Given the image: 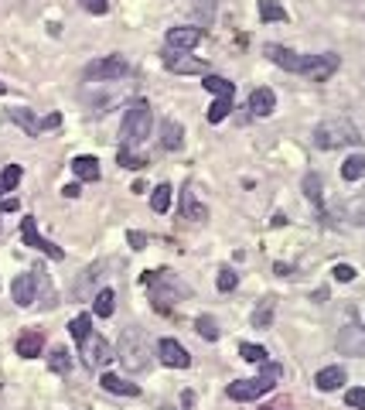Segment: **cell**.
I'll list each match as a JSON object with an SVG mask.
<instances>
[{
  "label": "cell",
  "mask_w": 365,
  "mask_h": 410,
  "mask_svg": "<svg viewBox=\"0 0 365 410\" xmlns=\"http://www.w3.org/2000/svg\"><path fill=\"white\" fill-rule=\"evenodd\" d=\"M117 359L123 363L126 372H144V369L151 366V342H147V335L144 331H137V328H126L120 335V349H117Z\"/></svg>",
  "instance_id": "cell-1"
},
{
  "label": "cell",
  "mask_w": 365,
  "mask_h": 410,
  "mask_svg": "<svg viewBox=\"0 0 365 410\" xmlns=\"http://www.w3.org/2000/svg\"><path fill=\"white\" fill-rule=\"evenodd\" d=\"M151 123H154V113H151V103H147V99L130 103V106H126V117H123V126H120L123 147L144 144V140L151 137Z\"/></svg>",
  "instance_id": "cell-2"
},
{
  "label": "cell",
  "mask_w": 365,
  "mask_h": 410,
  "mask_svg": "<svg viewBox=\"0 0 365 410\" xmlns=\"http://www.w3.org/2000/svg\"><path fill=\"white\" fill-rule=\"evenodd\" d=\"M355 144H362V137H359L355 123L348 120H325L318 123V130H314V147H321V151L355 147Z\"/></svg>",
  "instance_id": "cell-3"
},
{
  "label": "cell",
  "mask_w": 365,
  "mask_h": 410,
  "mask_svg": "<svg viewBox=\"0 0 365 410\" xmlns=\"http://www.w3.org/2000/svg\"><path fill=\"white\" fill-rule=\"evenodd\" d=\"M277 379H280V366H273V363H263V372H260V376L229 383V397H232V400H256V397L270 393V390L277 386Z\"/></svg>",
  "instance_id": "cell-4"
},
{
  "label": "cell",
  "mask_w": 365,
  "mask_h": 410,
  "mask_svg": "<svg viewBox=\"0 0 365 410\" xmlns=\"http://www.w3.org/2000/svg\"><path fill=\"white\" fill-rule=\"evenodd\" d=\"M130 76V62L123 55H106V58H96L85 65L82 79L85 82H120Z\"/></svg>",
  "instance_id": "cell-5"
},
{
  "label": "cell",
  "mask_w": 365,
  "mask_h": 410,
  "mask_svg": "<svg viewBox=\"0 0 365 410\" xmlns=\"http://www.w3.org/2000/svg\"><path fill=\"white\" fill-rule=\"evenodd\" d=\"M79 352H82V363L92 369H103L110 359H113V349H110V342L103 338V335H89V338H82L79 342Z\"/></svg>",
  "instance_id": "cell-6"
},
{
  "label": "cell",
  "mask_w": 365,
  "mask_h": 410,
  "mask_svg": "<svg viewBox=\"0 0 365 410\" xmlns=\"http://www.w3.org/2000/svg\"><path fill=\"white\" fill-rule=\"evenodd\" d=\"M338 72V55L334 51H325V55H304V69L300 76L311 82H325L328 76Z\"/></svg>",
  "instance_id": "cell-7"
},
{
  "label": "cell",
  "mask_w": 365,
  "mask_h": 410,
  "mask_svg": "<svg viewBox=\"0 0 365 410\" xmlns=\"http://www.w3.org/2000/svg\"><path fill=\"white\" fill-rule=\"evenodd\" d=\"M21 236H24V243H28V246L41 249V253H44V256H51V260H62V256H65V249H62V246H55L51 240H44V236L38 233L35 215H28V219L21 222Z\"/></svg>",
  "instance_id": "cell-8"
},
{
  "label": "cell",
  "mask_w": 365,
  "mask_h": 410,
  "mask_svg": "<svg viewBox=\"0 0 365 410\" xmlns=\"http://www.w3.org/2000/svg\"><path fill=\"white\" fill-rule=\"evenodd\" d=\"M158 356L164 359V366H171V369L192 366V356H188V349H185L178 338H161V342H158Z\"/></svg>",
  "instance_id": "cell-9"
},
{
  "label": "cell",
  "mask_w": 365,
  "mask_h": 410,
  "mask_svg": "<svg viewBox=\"0 0 365 410\" xmlns=\"http://www.w3.org/2000/svg\"><path fill=\"white\" fill-rule=\"evenodd\" d=\"M164 69H167V72H174V76H202V72H208V65H205L202 58L178 55V51L164 55Z\"/></svg>",
  "instance_id": "cell-10"
},
{
  "label": "cell",
  "mask_w": 365,
  "mask_h": 410,
  "mask_svg": "<svg viewBox=\"0 0 365 410\" xmlns=\"http://www.w3.org/2000/svg\"><path fill=\"white\" fill-rule=\"evenodd\" d=\"M38 281H41V270H35V274H21V277L10 284V294H14V301H17L21 308H28V304L38 301Z\"/></svg>",
  "instance_id": "cell-11"
},
{
  "label": "cell",
  "mask_w": 365,
  "mask_h": 410,
  "mask_svg": "<svg viewBox=\"0 0 365 410\" xmlns=\"http://www.w3.org/2000/svg\"><path fill=\"white\" fill-rule=\"evenodd\" d=\"M263 55H266L273 65L287 69V72H297V76H300V69H304V55L290 51V48H284V44H266V48H263Z\"/></svg>",
  "instance_id": "cell-12"
},
{
  "label": "cell",
  "mask_w": 365,
  "mask_h": 410,
  "mask_svg": "<svg viewBox=\"0 0 365 410\" xmlns=\"http://www.w3.org/2000/svg\"><path fill=\"white\" fill-rule=\"evenodd\" d=\"M338 349L345 356H365V328L359 325H345L338 335Z\"/></svg>",
  "instance_id": "cell-13"
},
{
  "label": "cell",
  "mask_w": 365,
  "mask_h": 410,
  "mask_svg": "<svg viewBox=\"0 0 365 410\" xmlns=\"http://www.w3.org/2000/svg\"><path fill=\"white\" fill-rule=\"evenodd\" d=\"M202 41V28H171L167 31V48L171 51H192Z\"/></svg>",
  "instance_id": "cell-14"
},
{
  "label": "cell",
  "mask_w": 365,
  "mask_h": 410,
  "mask_svg": "<svg viewBox=\"0 0 365 410\" xmlns=\"http://www.w3.org/2000/svg\"><path fill=\"white\" fill-rule=\"evenodd\" d=\"M181 215L192 219V222H205L208 219V208L198 202V195H195L192 185H185V192H181Z\"/></svg>",
  "instance_id": "cell-15"
},
{
  "label": "cell",
  "mask_w": 365,
  "mask_h": 410,
  "mask_svg": "<svg viewBox=\"0 0 365 410\" xmlns=\"http://www.w3.org/2000/svg\"><path fill=\"white\" fill-rule=\"evenodd\" d=\"M99 383H103V390H106V393L140 397V386H137V383H130V379H123V376H113V372H103V376H99Z\"/></svg>",
  "instance_id": "cell-16"
},
{
  "label": "cell",
  "mask_w": 365,
  "mask_h": 410,
  "mask_svg": "<svg viewBox=\"0 0 365 410\" xmlns=\"http://www.w3.org/2000/svg\"><path fill=\"white\" fill-rule=\"evenodd\" d=\"M273 106H277L273 89H253V92H249V110H253L256 117H270Z\"/></svg>",
  "instance_id": "cell-17"
},
{
  "label": "cell",
  "mask_w": 365,
  "mask_h": 410,
  "mask_svg": "<svg viewBox=\"0 0 365 410\" xmlns=\"http://www.w3.org/2000/svg\"><path fill=\"white\" fill-rule=\"evenodd\" d=\"M41 349H44L41 331H24V335L17 338V356H21V359H38Z\"/></svg>",
  "instance_id": "cell-18"
},
{
  "label": "cell",
  "mask_w": 365,
  "mask_h": 410,
  "mask_svg": "<svg viewBox=\"0 0 365 410\" xmlns=\"http://www.w3.org/2000/svg\"><path fill=\"white\" fill-rule=\"evenodd\" d=\"M314 383H318V390L331 393V390L345 386V369H341V366H328V369H321V372L314 376Z\"/></svg>",
  "instance_id": "cell-19"
},
{
  "label": "cell",
  "mask_w": 365,
  "mask_h": 410,
  "mask_svg": "<svg viewBox=\"0 0 365 410\" xmlns=\"http://www.w3.org/2000/svg\"><path fill=\"white\" fill-rule=\"evenodd\" d=\"M92 311H96V318H110V315L117 311V294H113V287H103V290L96 294Z\"/></svg>",
  "instance_id": "cell-20"
},
{
  "label": "cell",
  "mask_w": 365,
  "mask_h": 410,
  "mask_svg": "<svg viewBox=\"0 0 365 410\" xmlns=\"http://www.w3.org/2000/svg\"><path fill=\"white\" fill-rule=\"evenodd\" d=\"M10 120L17 123L28 137H38V133H41V120L31 113V110H21V106H17V110H10Z\"/></svg>",
  "instance_id": "cell-21"
},
{
  "label": "cell",
  "mask_w": 365,
  "mask_h": 410,
  "mask_svg": "<svg viewBox=\"0 0 365 410\" xmlns=\"http://www.w3.org/2000/svg\"><path fill=\"white\" fill-rule=\"evenodd\" d=\"M72 171H76V178H82V181H96L99 178V161L92 154H82V158L72 161Z\"/></svg>",
  "instance_id": "cell-22"
},
{
  "label": "cell",
  "mask_w": 365,
  "mask_h": 410,
  "mask_svg": "<svg viewBox=\"0 0 365 410\" xmlns=\"http://www.w3.org/2000/svg\"><path fill=\"white\" fill-rule=\"evenodd\" d=\"M202 85L215 96V99H232V92H236V85H232L229 79H222V76H205Z\"/></svg>",
  "instance_id": "cell-23"
},
{
  "label": "cell",
  "mask_w": 365,
  "mask_h": 410,
  "mask_svg": "<svg viewBox=\"0 0 365 410\" xmlns=\"http://www.w3.org/2000/svg\"><path fill=\"white\" fill-rule=\"evenodd\" d=\"M164 137H161V144L167 147V151H181V144H185V130H181V123H174V120H167L164 123V130H161Z\"/></svg>",
  "instance_id": "cell-24"
},
{
  "label": "cell",
  "mask_w": 365,
  "mask_h": 410,
  "mask_svg": "<svg viewBox=\"0 0 365 410\" xmlns=\"http://www.w3.org/2000/svg\"><path fill=\"white\" fill-rule=\"evenodd\" d=\"M341 178H345V181H359V178H365V154H352L348 161L341 164Z\"/></svg>",
  "instance_id": "cell-25"
},
{
  "label": "cell",
  "mask_w": 365,
  "mask_h": 410,
  "mask_svg": "<svg viewBox=\"0 0 365 410\" xmlns=\"http://www.w3.org/2000/svg\"><path fill=\"white\" fill-rule=\"evenodd\" d=\"M192 10H195V17H198L202 28H208L215 21V0H192Z\"/></svg>",
  "instance_id": "cell-26"
},
{
  "label": "cell",
  "mask_w": 365,
  "mask_h": 410,
  "mask_svg": "<svg viewBox=\"0 0 365 410\" xmlns=\"http://www.w3.org/2000/svg\"><path fill=\"white\" fill-rule=\"evenodd\" d=\"M260 17L263 21H287V10L280 7V0H260Z\"/></svg>",
  "instance_id": "cell-27"
},
{
  "label": "cell",
  "mask_w": 365,
  "mask_h": 410,
  "mask_svg": "<svg viewBox=\"0 0 365 410\" xmlns=\"http://www.w3.org/2000/svg\"><path fill=\"white\" fill-rule=\"evenodd\" d=\"M151 208L161 212V215L171 208V185H158V188L151 192Z\"/></svg>",
  "instance_id": "cell-28"
},
{
  "label": "cell",
  "mask_w": 365,
  "mask_h": 410,
  "mask_svg": "<svg viewBox=\"0 0 365 410\" xmlns=\"http://www.w3.org/2000/svg\"><path fill=\"white\" fill-rule=\"evenodd\" d=\"M69 331H72V338H76V342L89 338V335H92V318H89V315H76V318L69 322Z\"/></svg>",
  "instance_id": "cell-29"
},
{
  "label": "cell",
  "mask_w": 365,
  "mask_h": 410,
  "mask_svg": "<svg viewBox=\"0 0 365 410\" xmlns=\"http://www.w3.org/2000/svg\"><path fill=\"white\" fill-rule=\"evenodd\" d=\"M21 164H7L3 167V174H0V192H14L17 188V181H21Z\"/></svg>",
  "instance_id": "cell-30"
},
{
  "label": "cell",
  "mask_w": 365,
  "mask_h": 410,
  "mask_svg": "<svg viewBox=\"0 0 365 410\" xmlns=\"http://www.w3.org/2000/svg\"><path fill=\"white\" fill-rule=\"evenodd\" d=\"M239 356H243L246 363H260V366L270 363V359H266V349H263V345H253V342H243V345H239Z\"/></svg>",
  "instance_id": "cell-31"
},
{
  "label": "cell",
  "mask_w": 365,
  "mask_h": 410,
  "mask_svg": "<svg viewBox=\"0 0 365 410\" xmlns=\"http://www.w3.org/2000/svg\"><path fill=\"white\" fill-rule=\"evenodd\" d=\"M195 328H198V335H202L205 342H215V338H219V325H215V318H212V315H198Z\"/></svg>",
  "instance_id": "cell-32"
},
{
  "label": "cell",
  "mask_w": 365,
  "mask_h": 410,
  "mask_svg": "<svg viewBox=\"0 0 365 410\" xmlns=\"http://www.w3.org/2000/svg\"><path fill=\"white\" fill-rule=\"evenodd\" d=\"M229 110H232V99H215L208 106V123H222L229 117Z\"/></svg>",
  "instance_id": "cell-33"
},
{
  "label": "cell",
  "mask_w": 365,
  "mask_h": 410,
  "mask_svg": "<svg viewBox=\"0 0 365 410\" xmlns=\"http://www.w3.org/2000/svg\"><path fill=\"white\" fill-rule=\"evenodd\" d=\"M215 284H219V290H236V284H239V274H236L232 267H222V270H219V277H215Z\"/></svg>",
  "instance_id": "cell-34"
},
{
  "label": "cell",
  "mask_w": 365,
  "mask_h": 410,
  "mask_svg": "<svg viewBox=\"0 0 365 410\" xmlns=\"http://www.w3.org/2000/svg\"><path fill=\"white\" fill-rule=\"evenodd\" d=\"M48 366H51V372H69V366H72L69 349H55V352H51V359H48Z\"/></svg>",
  "instance_id": "cell-35"
},
{
  "label": "cell",
  "mask_w": 365,
  "mask_h": 410,
  "mask_svg": "<svg viewBox=\"0 0 365 410\" xmlns=\"http://www.w3.org/2000/svg\"><path fill=\"white\" fill-rule=\"evenodd\" d=\"M120 164L123 167H130V171H140V167H147V158L133 154L130 147H120Z\"/></svg>",
  "instance_id": "cell-36"
},
{
  "label": "cell",
  "mask_w": 365,
  "mask_h": 410,
  "mask_svg": "<svg viewBox=\"0 0 365 410\" xmlns=\"http://www.w3.org/2000/svg\"><path fill=\"white\" fill-rule=\"evenodd\" d=\"M273 322V301H263L260 308H256V315H253V325L256 328H266Z\"/></svg>",
  "instance_id": "cell-37"
},
{
  "label": "cell",
  "mask_w": 365,
  "mask_h": 410,
  "mask_svg": "<svg viewBox=\"0 0 365 410\" xmlns=\"http://www.w3.org/2000/svg\"><path fill=\"white\" fill-rule=\"evenodd\" d=\"M304 192H307L311 202L321 205V178H318V174H307V178H304Z\"/></svg>",
  "instance_id": "cell-38"
},
{
  "label": "cell",
  "mask_w": 365,
  "mask_h": 410,
  "mask_svg": "<svg viewBox=\"0 0 365 410\" xmlns=\"http://www.w3.org/2000/svg\"><path fill=\"white\" fill-rule=\"evenodd\" d=\"M345 404H348V407H355V410H365V390H362V386H352V390L345 393Z\"/></svg>",
  "instance_id": "cell-39"
},
{
  "label": "cell",
  "mask_w": 365,
  "mask_h": 410,
  "mask_svg": "<svg viewBox=\"0 0 365 410\" xmlns=\"http://www.w3.org/2000/svg\"><path fill=\"white\" fill-rule=\"evenodd\" d=\"M82 10H89V14H96V17H103L106 10H110V3L106 0H79Z\"/></svg>",
  "instance_id": "cell-40"
},
{
  "label": "cell",
  "mask_w": 365,
  "mask_h": 410,
  "mask_svg": "<svg viewBox=\"0 0 365 410\" xmlns=\"http://www.w3.org/2000/svg\"><path fill=\"white\" fill-rule=\"evenodd\" d=\"M334 281H341V284H348V281H355V267H348V263H338L334 270Z\"/></svg>",
  "instance_id": "cell-41"
},
{
  "label": "cell",
  "mask_w": 365,
  "mask_h": 410,
  "mask_svg": "<svg viewBox=\"0 0 365 410\" xmlns=\"http://www.w3.org/2000/svg\"><path fill=\"white\" fill-rule=\"evenodd\" d=\"M55 126H62V113H48L41 120V130H55Z\"/></svg>",
  "instance_id": "cell-42"
},
{
  "label": "cell",
  "mask_w": 365,
  "mask_h": 410,
  "mask_svg": "<svg viewBox=\"0 0 365 410\" xmlns=\"http://www.w3.org/2000/svg\"><path fill=\"white\" fill-rule=\"evenodd\" d=\"M126 240H130V246H133V249H144V243H147V236H144V233H126Z\"/></svg>",
  "instance_id": "cell-43"
},
{
  "label": "cell",
  "mask_w": 365,
  "mask_h": 410,
  "mask_svg": "<svg viewBox=\"0 0 365 410\" xmlns=\"http://www.w3.org/2000/svg\"><path fill=\"white\" fill-rule=\"evenodd\" d=\"M79 192H82L79 185H65V188H62V195H65V199H76Z\"/></svg>",
  "instance_id": "cell-44"
},
{
  "label": "cell",
  "mask_w": 365,
  "mask_h": 410,
  "mask_svg": "<svg viewBox=\"0 0 365 410\" xmlns=\"http://www.w3.org/2000/svg\"><path fill=\"white\" fill-rule=\"evenodd\" d=\"M0 208H3V212H17V199H3Z\"/></svg>",
  "instance_id": "cell-45"
},
{
  "label": "cell",
  "mask_w": 365,
  "mask_h": 410,
  "mask_svg": "<svg viewBox=\"0 0 365 410\" xmlns=\"http://www.w3.org/2000/svg\"><path fill=\"white\" fill-rule=\"evenodd\" d=\"M263 410H290V404H287V400H277V404H266Z\"/></svg>",
  "instance_id": "cell-46"
},
{
  "label": "cell",
  "mask_w": 365,
  "mask_h": 410,
  "mask_svg": "<svg viewBox=\"0 0 365 410\" xmlns=\"http://www.w3.org/2000/svg\"><path fill=\"white\" fill-rule=\"evenodd\" d=\"M3 92H7V85H3V82H0V96H3Z\"/></svg>",
  "instance_id": "cell-47"
},
{
  "label": "cell",
  "mask_w": 365,
  "mask_h": 410,
  "mask_svg": "<svg viewBox=\"0 0 365 410\" xmlns=\"http://www.w3.org/2000/svg\"><path fill=\"white\" fill-rule=\"evenodd\" d=\"M164 410H174V407H164Z\"/></svg>",
  "instance_id": "cell-48"
}]
</instances>
